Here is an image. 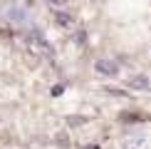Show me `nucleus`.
Listing matches in <instances>:
<instances>
[{
    "label": "nucleus",
    "mask_w": 151,
    "mask_h": 149,
    "mask_svg": "<svg viewBox=\"0 0 151 149\" xmlns=\"http://www.w3.org/2000/svg\"><path fill=\"white\" fill-rule=\"evenodd\" d=\"M57 22L62 25V27H67V25H70V22H72V17H70V15H67V12H57Z\"/></svg>",
    "instance_id": "3"
},
{
    "label": "nucleus",
    "mask_w": 151,
    "mask_h": 149,
    "mask_svg": "<svg viewBox=\"0 0 151 149\" xmlns=\"http://www.w3.org/2000/svg\"><path fill=\"white\" fill-rule=\"evenodd\" d=\"M94 70L102 74V77H116V74H119V65H116L114 60L102 57V60H97V62H94Z\"/></svg>",
    "instance_id": "1"
},
{
    "label": "nucleus",
    "mask_w": 151,
    "mask_h": 149,
    "mask_svg": "<svg viewBox=\"0 0 151 149\" xmlns=\"http://www.w3.org/2000/svg\"><path fill=\"white\" fill-rule=\"evenodd\" d=\"M50 3H52V5H57V8H60V5H67L70 0H50Z\"/></svg>",
    "instance_id": "4"
},
{
    "label": "nucleus",
    "mask_w": 151,
    "mask_h": 149,
    "mask_svg": "<svg viewBox=\"0 0 151 149\" xmlns=\"http://www.w3.org/2000/svg\"><path fill=\"white\" fill-rule=\"evenodd\" d=\"M129 87H134V90H149L151 82H149V77H144V74H134V77L129 80Z\"/></svg>",
    "instance_id": "2"
}]
</instances>
